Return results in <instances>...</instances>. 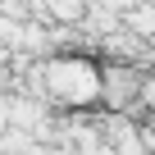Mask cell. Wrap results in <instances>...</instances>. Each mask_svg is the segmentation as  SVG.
I'll return each instance as SVG.
<instances>
[{
	"label": "cell",
	"mask_w": 155,
	"mask_h": 155,
	"mask_svg": "<svg viewBox=\"0 0 155 155\" xmlns=\"http://www.w3.org/2000/svg\"><path fill=\"white\" fill-rule=\"evenodd\" d=\"M46 82H50V96L55 101H64V105H87V101L101 96V82H105V78L87 59H73L68 55V59H50Z\"/></svg>",
	"instance_id": "obj_1"
}]
</instances>
